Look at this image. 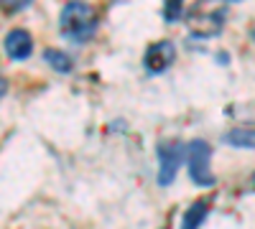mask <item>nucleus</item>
<instances>
[{"instance_id":"nucleus-1","label":"nucleus","mask_w":255,"mask_h":229,"mask_svg":"<svg viewBox=\"0 0 255 229\" xmlns=\"http://www.w3.org/2000/svg\"><path fill=\"white\" fill-rule=\"evenodd\" d=\"M59 26L64 38L74 41V44H84L95 36L97 28V10L90 3H67L59 15Z\"/></svg>"},{"instance_id":"nucleus-2","label":"nucleus","mask_w":255,"mask_h":229,"mask_svg":"<svg viewBox=\"0 0 255 229\" xmlns=\"http://www.w3.org/2000/svg\"><path fill=\"white\" fill-rule=\"evenodd\" d=\"M186 155H189V176L197 186H215V173L209 171V158L212 148L204 140H191L186 145Z\"/></svg>"},{"instance_id":"nucleus-3","label":"nucleus","mask_w":255,"mask_h":229,"mask_svg":"<svg viewBox=\"0 0 255 229\" xmlns=\"http://www.w3.org/2000/svg\"><path fill=\"white\" fill-rule=\"evenodd\" d=\"M158 183L161 186H168V183H174L176 173H179V165H181V158H184V145L179 140H163L158 143Z\"/></svg>"},{"instance_id":"nucleus-4","label":"nucleus","mask_w":255,"mask_h":229,"mask_svg":"<svg viewBox=\"0 0 255 229\" xmlns=\"http://www.w3.org/2000/svg\"><path fill=\"white\" fill-rule=\"evenodd\" d=\"M174 59H176V49H174L171 41H158V44L148 46L143 64H145V69L151 74H161V72H166L168 67L174 64Z\"/></svg>"},{"instance_id":"nucleus-5","label":"nucleus","mask_w":255,"mask_h":229,"mask_svg":"<svg viewBox=\"0 0 255 229\" xmlns=\"http://www.w3.org/2000/svg\"><path fill=\"white\" fill-rule=\"evenodd\" d=\"M31 51H33V38L28 31L15 28L5 36V54L10 59H28Z\"/></svg>"},{"instance_id":"nucleus-6","label":"nucleus","mask_w":255,"mask_h":229,"mask_svg":"<svg viewBox=\"0 0 255 229\" xmlns=\"http://www.w3.org/2000/svg\"><path fill=\"white\" fill-rule=\"evenodd\" d=\"M191 31H194L197 36H215V33H220V28H222V10L220 13H194L191 15Z\"/></svg>"},{"instance_id":"nucleus-7","label":"nucleus","mask_w":255,"mask_h":229,"mask_svg":"<svg viewBox=\"0 0 255 229\" xmlns=\"http://www.w3.org/2000/svg\"><path fill=\"white\" fill-rule=\"evenodd\" d=\"M207 214H209V201H207V199H202V201H194V204H191L189 209L184 212L181 229H199Z\"/></svg>"},{"instance_id":"nucleus-8","label":"nucleus","mask_w":255,"mask_h":229,"mask_svg":"<svg viewBox=\"0 0 255 229\" xmlns=\"http://www.w3.org/2000/svg\"><path fill=\"white\" fill-rule=\"evenodd\" d=\"M227 145H235V148H255V130L248 128H235L225 135Z\"/></svg>"},{"instance_id":"nucleus-9","label":"nucleus","mask_w":255,"mask_h":229,"mask_svg":"<svg viewBox=\"0 0 255 229\" xmlns=\"http://www.w3.org/2000/svg\"><path fill=\"white\" fill-rule=\"evenodd\" d=\"M44 59L49 61L56 72H61V74H67V72L74 69V61H72L67 54H61L59 49H46V51H44Z\"/></svg>"},{"instance_id":"nucleus-10","label":"nucleus","mask_w":255,"mask_h":229,"mask_svg":"<svg viewBox=\"0 0 255 229\" xmlns=\"http://www.w3.org/2000/svg\"><path fill=\"white\" fill-rule=\"evenodd\" d=\"M181 10H184V5L179 3V0H168V3L163 5V20L166 23H174V20L181 18Z\"/></svg>"},{"instance_id":"nucleus-11","label":"nucleus","mask_w":255,"mask_h":229,"mask_svg":"<svg viewBox=\"0 0 255 229\" xmlns=\"http://www.w3.org/2000/svg\"><path fill=\"white\" fill-rule=\"evenodd\" d=\"M250 36H253V41H255V28H253V31H250Z\"/></svg>"},{"instance_id":"nucleus-12","label":"nucleus","mask_w":255,"mask_h":229,"mask_svg":"<svg viewBox=\"0 0 255 229\" xmlns=\"http://www.w3.org/2000/svg\"><path fill=\"white\" fill-rule=\"evenodd\" d=\"M253 189H255V176H253Z\"/></svg>"}]
</instances>
